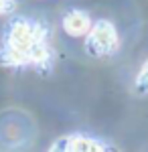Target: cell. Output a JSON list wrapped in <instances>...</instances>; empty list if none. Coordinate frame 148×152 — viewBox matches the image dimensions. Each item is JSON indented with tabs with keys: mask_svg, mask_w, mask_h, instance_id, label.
I'll list each match as a JSON object with an SVG mask.
<instances>
[{
	"mask_svg": "<svg viewBox=\"0 0 148 152\" xmlns=\"http://www.w3.org/2000/svg\"><path fill=\"white\" fill-rule=\"evenodd\" d=\"M49 47L45 43V31L26 18L12 20L6 33V45L0 49L2 65H24V63H47Z\"/></svg>",
	"mask_w": 148,
	"mask_h": 152,
	"instance_id": "obj_1",
	"label": "cell"
},
{
	"mask_svg": "<svg viewBox=\"0 0 148 152\" xmlns=\"http://www.w3.org/2000/svg\"><path fill=\"white\" fill-rule=\"evenodd\" d=\"M118 47H120V37L116 26L110 20L100 18L87 33L85 51L93 57H108V55H114Z\"/></svg>",
	"mask_w": 148,
	"mask_h": 152,
	"instance_id": "obj_2",
	"label": "cell"
},
{
	"mask_svg": "<svg viewBox=\"0 0 148 152\" xmlns=\"http://www.w3.org/2000/svg\"><path fill=\"white\" fill-rule=\"evenodd\" d=\"M63 28H65V33L71 35V37H83V35L89 33L91 20H89V16H87L85 12L71 10L69 14H65V18H63Z\"/></svg>",
	"mask_w": 148,
	"mask_h": 152,
	"instance_id": "obj_3",
	"label": "cell"
},
{
	"mask_svg": "<svg viewBox=\"0 0 148 152\" xmlns=\"http://www.w3.org/2000/svg\"><path fill=\"white\" fill-rule=\"evenodd\" d=\"M69 152H106L100 142L91 138H71Z\"/></svg>",
	"mask_w": 148,
	"mask_h": 152,
	"instance_id": "obj_4",
	"label": "cell"
},
{
	"mask_svg": "<svg viewBox=\"0 0 148 152\" xmlns=\"http://www.w3.org/2000/svg\"><path fill=\"white\" fill-rule=\"evenodd\" d=\"M134 91L138 95H146L148 94V59L144 61V65L140 67L136 75V81H134Z\"/></svg>",
	"mask_w": 148,
	"mask_h": 152,
	"instance_id": "obj_5",
	"label": "cell"
},
{
	"mask_svg": "<svg viewBox=\"0 0 148 152\" xmlns=\"http://www.w3.org/2000/svg\"><path fill=\"white\" fill-rule=\"evenodd\" d=\"M69 144H71V138H59L57 142H53L49 152H69Z\"/></svg>",
	"mask_w": 148,
	"mask_h": 152,
	"instance_id": "obj_6",
	"label": "cell"
},
{
	"mask_svg": "<svg viewBox=\"0 0 148 152\" xmlns=\"http://www.w3.org/2000/svg\"><path fill=\"white\" fill-rule=\"evenodd\" d=\"M14 8V2L12 0H0V12H8Z\"/></svg>",
	"mask_w": 148,
	"mask_h": 152,
	"instance_id": "obj_7",
	"label": "cell"
}]
</instances>
